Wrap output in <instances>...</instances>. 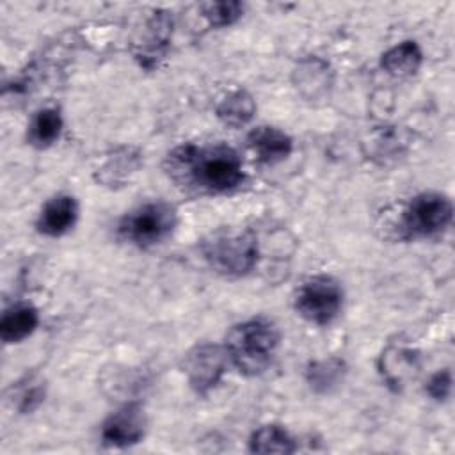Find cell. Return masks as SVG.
Listing matches in <instances>:
<instances>
[{
    "mask_svg": "<svg viewBox=\"0 0 455 455\" xmlns=\"http://www.w3.org/2000/svg\"><path fill=\"white\" fill-rule=\"evenodd\" d=\"M451 203L446 196L425 192L409 201L402 212L400 228L405 236H430L443 231L451 220Z\"/></svg>",
    "mask_w": 455,
    "mask_h": 455,
    "instance_id": "obj_6",
    "label": "cell"
},
{
    "mask_svg": "<svg viewBox=\"0 0 455 455\" xmlns=\"http://www.w3.org/2000/svg\"><path fill=\"white\" fill-rule=\"evenodd\" d=\"M43 400V389L37 384H32L28 387H23L20 393V411L27 412L32 411L34 407L39 405V402Z\"/></svg>",
    "mask_w": 455,
    "mask_h": 455,
    "instance_id": "obj_20",
    "label": "cell"
},
{
    "mask_svg": "<svg viewBox=\"0 0 455 455\" xmlns=\"http://www.w3.org/2000/svg\"><path fill=\"white\" fill-rule=\"evenodd\" d=\"M201 11L210 25L226 27V25L235 23L242 16L243 5L236 0H222V2L203 4Z\"/></svg>",
    "mask_w": 455,
    "mask_h": 455,
    "instance_id": "obj_18",
    "label": "cell"
},
{
    "mask_svg": "<svg viewBox=\"0 0 455 455\" xmlns=\"http://www.w3.org/2000/svg\"><path fill=\"white\" fill-rule=\"evenodd\" d=\"M247 142L256 153L258 160L263 164L281 162L291 153V139L284 132L272 126L254 128L249 133Z\"/></svg>",
    "mask_w": 455,
    "mask_h": 455,
    "instance_id": "obj_9",
    "label": "cell"
},
{
    "mask_svg": "<svg viewBox=\"0 0 455 455\" xmlns=\"http://www.w3.org/2000/svg\"><path fill=\"white\" fill-rule=\"evenodd\" d=\"M76 213V201L71 196H57L41 210L37 229L48 236H60L73 228Z\"/></svg>",
    "mask_w": 455,
    "mask_h": 455,
    "instance_id": "obj_10",
    "label": "cell"
},
{
    "mask_svg": "<svg viewBox=\"0 0 455 455\" xmlns=\"http://www.w3.org/2000/svg\"><path fill=\"white\" fill-rule=\"evenodd\" d=\"M343 291L329 275H315L304 281L295 295V309L318 325L331 323L341 311Z\"/></svg>",
    "mask_w": 455,
    "mask_h": 455,
    "instance_id": "obj_5",
    "label": "cell"
},
{
    "mask_svg": "<svg viewBox=\"0 0 455 455\" xmlns=\"http://www.w3.org/2000/svg\"><path fill=\"white\" fill-rule=\"evenodd\" d=\"M421 64V50L414 41H403L382 55V68L393 76H411Z\"/></svg>",
    "mask_w": 455,
    "mask_h": 455,
    "instance_id": "obj_12",
    "label": "cell"
},
{
    "mask_svg": "<svg viewBox=\"0 0 455 455\" xmlns=\"http://www.w3.org/2000/svg\"><path fill=\"white\" fill-rule=\"evenodd\" d=\"M169 176L185 188L199 192H226L242 183V160L224 144L180 146L167 156Z\"/></svg>",
    "mask_w": 455,
    "mask_h": 455,
    "instance_id": "obj_1",
    "label": "cell"
},
{
    "mask_svg": "<svg viewBox=\"0 0 455 455\" xmlns=\"http://www.w3.org/2000/svg\"><path fill=\"white\" fill-rule=\"evenodd\" d=\"M256 112L254 100L245 91L229 92L217 107V117L233 128H240L247 124Z\"/></svg>",
    "mask_w": 455,
    "mask_h": 455,
    "instance_id": "obj_13",
    "label": "cell"
},
{
    "mask_svg": "<svg viewBox=\"0 0 455 455\" xmlns=\"http://www.w3.org/2000/svg\"><path fill=\"white\" fill-rule=\"evenodd\" d=\"M171 28H172V21L167 14L158 12L149 21L148 37H146V43H144V46L139 53V59L146 68L153 66L158 60V57L164 53V50L169 43Z\"/></svg>",
    "mask_w": 455,
    "mask_h": 455,
    "instance_id": "obj_14",
    "label": "cell"
},
{
    "mask_svg": "<svg viewBox=\"0 0 455 455\" xmlns=\"http://www.w3.org/2000/svg\"><path fill=\"white\" fill-rule=\"evenodd\" d=\"M62 128V117L57 108H43L36 114L28 128V140L37 148H46L53 144Z\"/></svg>",
    "mask_w": 455,
    "mask_h": 455,
    "instance_id": "obj_16",
    "label": "cell"
},
{
    "mask_svg": "<svg viewBox=\"0 0 455 455\" xmlns=\"http://www.w3.org/2000/svg\"><path fill=\"white\" fill-rule=\"evenodd\" d=\"M226 354L217 345L203 343L185 355V373L197 393L210 391L222 377Z\"/></svg>",
    "mask_w": 455,
    "mask_h": 455,
    "instance_id": "obj_7",
    "label": "cell"
},
{
    "mask_svg": "<svg viewBox=\"0 0 455 455\" xmlns=\"http://www.w3.org/2000/svg\"><path fill=\"white\" fill-rule=\"evenodd\" d=\"M39 322L36 307L30 304H16L4 311L0 322V336L4 343H18L34 332Z\"/></svg>",
    "mask_w": 455,
    "mask_h": 455,
    "instance_id": "obj_11",
    "label": "cell"
},
{
    "mask_svg": "<svg viewBox=\"0 0 455 455\" xmlns=\"http://www.w3.org/2000/svg\"><path fill=\"white\" fill-rule=\"evenodd\" d=\"M176 226V210L164 203H148L130 212L119 224V235L139 247L162 242Z\"/></svg>",
    "mask_w": 455,
    "mask_h": 455,
    "instance_id": "obj_4",
    "label": "cell"
},
{
    "mask_svg": "<svg viewBox=\"0 0 455 455\" xmlns=\"http://www.w3.org/2000/svg\"><path fill=\"white\" fill-rule=\"evenodd\" d=\"M345 371V364L339 359H325L313 363L307 370V380L316 391H329L336 386Z\"/></svg>",
    "mask_w": 455,
    "mask_h": 455,
    "instance_id": "obj_17",
    "label": "cell"
},
{
    "mask_svg": "<svg viewBox=\"0 0 455 455\" xmlns=\"http://www.w3.org/2000/svg\"><path fill=\"white\" fill-rule=\"evenodd\" d=\"M279 343L275 325L265 318L236 323L226 336V355L245 375L261 373L272 361Z\"/></svg>",
    "mask_w": 455,
    "mask_h": 455,
    "instance_id": "obj_2",
    "label": "cell"
},
{
    "mask_svg": "<svg viewBox=\"0 0 455 455\" xmlns=\"http://www.w3.org/2000/svg\"><path fill=\"white\" fill-rule=\"evenodd\" d=\"M450 387H451V375L448 370L444 371H437L427 384V391L430 393L432 398L435 400H444L450 395Z\"/></svg>",
    "mask_w": 455,
    "mask_h": 455,
    "instance_id": "obj_19",
    "label": "cell"
},
{
    "mask_svg": "<svg viewBox=\"0 0 455 455\" xmlns=\"http://www.w3.org/2000/svg\"><path fill=\"white\" fill-rule=\"evenodd\" d=\"M204 259L213 270L224 275L238 277L254 268L258 259V243L252 233H217L203 243Z\"/></svg>",
    "mask_w": 455,
    "mask_h": 455,
    "instance_id": "obj_3",
    "label": "cell"
},
{
    "mask_svg": "<svg viewBox=\"0 0 455 455\" xmlns=\"http://www.w3.org/2000/svg\"><path fill=\"white\" fill-rule=\"evenodd\" d=\"M251 451L254 453H293L295 443L279 425H265L251 437Z\"/></svg>",
    "mask_w": 455,
    "mask_h": 455,
    "instance_id": "obj_15",
    "label": "cell"
},
{
    "mask_svg": "<svg viewBox=\"0 0 455 455\" xmlns=\"http://www.w3.org/2000/svg\"><path fill=\"white\" fill-rule=\"evenodd\" d=\"M144 414L137 403H128L112 414L103 428L101 437L110 446H128L144 435Z\"/></svg>",
    "mask_w": 455,
    "mask_h": 455,
    "instance_id": "obj_8",
    "label": "cell"
}]
</instances>
